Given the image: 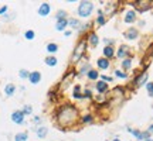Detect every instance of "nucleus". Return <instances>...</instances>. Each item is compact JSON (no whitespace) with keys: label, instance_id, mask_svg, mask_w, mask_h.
<instances>
[{"label":"nucleus","instance_id":"obj_26","mask_svg":"<svg viewBox=\"0 0 153 141\" xmlns=\"http://www.w3.org/2000/svg\"><path fill=\"white\" fill-rule=\"evenodd\" d=\"M147 93H149V96H152L153 97V82H150V83H147Z\"/></svg>","mask_w":153,"mask_h":141},{"label":"nucleus","instance_id":"obj_1","mask_svg":"<svg viewBox=\"0 0 153 141\" xmlns=\"http://www.w3.org/2000/svg\"><path fill=\"white\" fill-rule=\"evenodd\" d=\"M77 116H78L77 109H75L74 106H71V104H65V106H63V107L60 109V111H58L57 120H58L60 125L68 127V125H73L74 123H75Z\"/></svg>","mask_w":153,"mask_h":141},{"label":"nucleus","instance_id":"obj_5","mask_svg":"<svg viewBox=\"0 0 153 141\" xmlns=\"http://www.w3.org/2000/svg\"><path fill=\"white\" fill-rule=\"evenodd\" d=\"M50 10H51V7H50L48 3H43L40 6V8H38V14H40L41 17H46V16H48Z\"/></svg>","mask_w":153,"mask_h":141},{"label":"nucleus","instance_id":"obj_6","mask_svg":"<svg viewBox=\"0 0 153 141\" xmlns=\"http://www.w3.org/2000/svg\"><path fill=\"white\" fill-rule=\"evenodd\" d=\"M147 76H149V73L147 72H143V73H140L136 79H135V85L136 86H140V85H143L146 80H147Z\"/></svg>","mask_w":153,"mask_h":141},{"label":"nucleus","instance_id":"obj_31","mask_svg":"<svg viewBox=\"0 0 153 141\" xmlns=\"http://www.w3.org/2000/svg\"><path fill=\"white\" fill-rule=\"evenodd\" d=\"M92 121V117L91 116H84L82 117V123H91Z\"/></svg>","mask_w":153,"mask_h":141},{"label":"nucleus","instance_id":"obj_32","mask_svg":"<svg viewBox=\"0 0 153 141\" xmlns=\"http://www.w3.org/2000/svg\"><path fill=\"white\" fill-rule=\"evenodd\" d=\"M98 24H101V25H102V24H105V18H104V16H99L98 17Z\"/></svg>","mask_w":153,"mask_h":141},{"label":"nucleus","instance_id":"obj_7","mask_svg":"<svg viewBox=\"0 0 153 141\" xmlns=\"http://www.w3.org/2000/svg\"><path fill=\"white\" fill-rule=\"evenodd\" d=\"M28 79H30V82H31L33 85H37V83L41 80V73L40 72H37V70H36V72H31L30 76H28Z\"/></svg>","mask_w":153,"mask_h":141},{"label":"nucleus","instance_id":"obj_8","mask_svg":"<svg viewBox=\"0 0 153 141\" xmlns=\"http://www.w3.org/2000/svg\"><path fill=\"white\" fill-rule=\"evenodd\" d=\"M125 37L128 39H135L137 37V30L136 28H129L128 31L125 32Z\"/></svg>","mask_w":153,"mask_h":141},{"label":"nucleus","instance_id":"obj_15","mask_svg":"<svg viewBox=\"0 0 153 141\" xmlns=\"http://www.w3.org/2000/svg\"><path fill=\"white\" fill-rule=\"evenodd\" d=\"M14 90H16V86L13 83H9L7 86H6V89H4V92H6L7 96H11V94L14 93Z\"/></svg>","mask_w":153,"mask_h":141},{"label":"nucleus","instance_id":"obj_20","mask_svg":"<svg viewBox=\"0 0 153 141\" xmlns=\"http://www.w3.org/2000/svg\"><path fill=\"white\" fill-rule=\"evenodd\" d=\"M47 131H48V130H47L46 127H40V128H37V135L41 137V138H44V137L47 135Z\"/></svg>","mask_w":153,"mask_h":141},{"label":"nucleus","instance_id":"obj_38","mask_svg":"<svg viewBox=\"0 0 153 141\" xmlns=\"http://www.w3.org/2000/svg\"><path fill=\"white\" fill-rule=\"evenodd\" d=\"M113 141H121V140H118V138H115V140H113Z\"/></svg>","mask_w":153,"mask_h":141},{"label":"nucleus","instance_id":"obj_21","mask_svg":"<svg viewBox=\"0 0 153 141\" xmlns=\"http://www.w3.org/2000/svg\"><path fill=\"white\" fill-rule=\"evenodd\" d=\"M47 51L51 52V54H54V52L58 51V45H57V44H48V45H47Z\"/></svg>","mask_w":153,"mask_h":141},{"label":"nucleus","instance_id":"obj_37","mask_svg":"<svg viewBox=\"0 0 153 141\" xmlns=\"http://www.w3.org/2000/svg\"><path fill=\"white\" fill-rule=\"evenodd\" d=\"M145 141H153V138H146Z\"/></svg>","mask_w":153,"mask_h":141},{"label":"nucleus","instance_id":"obj_30","mask_svg":"<svg viewBox=\"0 0 153 141\" xmlns=\"http://www.w3.org/2000/svg\"><path fill=\"white\" fill-rule=\"evenodd\" d=\"M21 111H23L24 114H30V113H31V111H33V109H31V107H30V106H26V107H24V109H23V110H21Z\"/></svg>","mask_w":153,"mask_h":141},{"label":"nucleus","instance_id":"obj_9","mask_svg":"<svg viewBox=\"0 0 153 141\" xmlns=\"http://www.w3.org/2000/svg\"><path fill=\"white\" fill-rule=\"evenodd\" d=\"M98 66L101 68V69H106V68H109V61L106 59V58H99L97 61Z\"/></svg>","mask_w":153,"mask_h":141},{"label":"nucleus","instance_id":"obj_35","mask_svg":"<svg viewBox=\"0 0 153 141\" xmlns=\"http://www.w3.org/2000/svg\"><path fill=\"white\" fill-rule=\"evenodd\" d=\"M34 123H40V118H38V117H34Z\"/></svg>","mask_w":153,"mask_h":141},{"label":"nucleus","instance_id":"obj_12","mask_svg":"<svg viewBox=\"0 0 153 141\" xmlns=\"http://www.w3.org/2000/svg\"><path fill=\"white\" fill-rule=\"evenodd\" d=\"M135 20H136L135 11H128V13H126V17H125V23H133Z\"/></svg>","mask_w":153,"mask_h":141},{"label":"nucleus","instance_id":"obj_29","mask_svg":"<svg viewBox=\"0 0 153 141\" xmlns=\"http://www.w3.org/2000/svg\"><path fill=\"white\" fill-rule=\"evenodd\" d=\"M61 18H65V11H63V10L57 13V20H61Z\"/></svg>","mask_w":153,"mask_h":141},{"label":"nucleus","instance_id":"obj_25","mask_svg":"<svg viewBox=\"0 0 153 141\" xmlns=\"http://www.w3.org/2000/svg\"><path fill=\"white\" fill-rule=\"evenodd\" d=\"M28 76H30V73H28L26 69L20 70V78H21V79H26V78H28Z\"/></svg>","mask_w":153,"mask_h":141},{"label":"nucleus","instance_id":"obj_14","mask_svg":"<svg viewBox=\"0 0 153 141\" xmlns=\"http://www.w3.org/2000/svg\"><path fill=\"white\" fill-rule=\"evenodd\" d=\"M98 42H99V39H98L97 34H91V35H89V44H91L92 47H97Z\"/></svg>","mask_w":153,"mask_h":141},{"label":"nucleus","instance_id":"obj_10","mask_svg":"<svg viewBox=\"0 0 153 141\" xmlns=\"http://www.w3.org/2000/svg\"><path fill=\"white\" fill-rule=\"evenodd\" d=\"M106 89H108V83H106V82H104V80H99V82L97 83V90L99 92V93H104Z\"/></svg>","mask_w":153,"mask_h":141},{"label":"nucleus","instance_id":"obj_19","mask_svg":"<svg viewBox=\"0 0 153 141\" xmlns=\"http://www.w3.org/2000/svg\"><path fill=\"white\" fill-rule=\"evenodd\" d=\"M46 63L50 65V66H56L57 65V58H54V56H47V58H46Z\"/></svg>","mask_w":153,"mask_h":141},{"label":"nucleus","instance_id":"obj_24","mask_svg":"<svg viewBox=\"0 0 153 141\" xmlns=\"http://www.w3.org/2000/svg\"><path fill=\"white\" fill-rule=\"evenodd\" d=\"M130 65H132V61H130V59H125V61L122 62V66H123L125 69H129V68H130Z\"/></svg>","mask_w":153,"mask_h":141},{"label":"nucleus","instance_id":"obj_11","mask_svg":"<svg viewBox=\"0 0 153 141\" xmlns=\"http://www.w3.org/2000/svg\"><path fill=\"white\" fill-rule=\"evenodd\" d=\"M67 24H68V21H67L65 18L58 20V21H57V30H58V31H64L65 27H67Z\"/></svg>","mask_w":153,"mask_h":141},{"label":"nucleus","instance_id":"obj_18","mask_svg":"<svg viewBox=\"0 0 153 141\" xmlns=\"http://www.w3.org/2000/svg\"><path fill=\"white\" fill-rule=\"evenodd\" d=\"M27 137H28V134L27 133H19V134H16L14 140L16 141H26L27 140Z\"/></svg>","mask_w":153,"mask_h":141},{"label":"nucleus","instance_id":"obj_36","mask_svg":"<svg viewBox=\"0 0 153 141\" xmlns=\"http://www.w3.org/2000/svg\"><path fill=\"white\" fill-rule=\"evenodd\" d=\"M149 133H153V124L149 127Z\"/></svg>","mask_w":153,"mask_h":141},{"label":"nucleus","instance_id":"obj_3","mask_svg":"<svg viewBox=\"0 0 153 141\" xmlns=\"http://www.w3.org/2000/svg\"><path fill=\"white\" fill-rule=\"evenodd\" d=\"M84 51H85V41H81L80 44H78V47H77V49H75V52H74L73 55V61L74 63L78 62L80 61V58L82 56V54H84Z\"/></svg>","mask_w":153,"mask_h":141},{"label":"nucleus","instance_id":"obj_28","mask_svg":"<svg viewBox=\"0 0 153 141\" xmlns=\"http://www.w3.org/2000/svg\"><path fill=\"white\" fill-rule=\"evenodd\" d=\"M115 75H116L118 78H126V76H128L125 72H121V70H116V72H115Z\"/></svg>","mask_w":153,"mask_h":141},{"label":"nucleus","instance_id":"obj_27","mask_svg":"<svg viewBox=\"0 0 153 141\" xmlns=\"http://www.w3.org/2000/svg\"><path fill=\"white\" fill-rule=\"evenodd\" d=\"M26 38L27 39H33L34 38V31H31V30H30V31H26Z\"/></svg>","mask_w":153,"mask_h":141},{"label":"nucleus","instance_id":"obj_33","mask_svg":"<svg viewBox=\"0 0 153 141\" xmlns=\"http://www.w3.org/2000/svg\"><path fill=\"white\" fill-rule=\"evenodd\" d=\"M102 78H104V82H106V80H109V82H111V80H112L111 76H102Z\"/></svg>","mask_w":153,"mask_h":141},{"label":"nucleus","instance_id":"obj_23","mask_svg":"<svg viewBox=\"0 0 153 141\" xmlns=\"http://www.w3.org/2000/svg\"><path fill=\"white\" fill-rule=\"evenodd\" d=\"M68 24L73 27V28H77L78 25H80V23H78V20H75V18H71L70 21H68Z\"/></svg>","mask_w":153,"mask_h":141},{"label":"nucleus","instance_id":"obj_13","mask_svg":"<svg viewBox=\"0 0 153 141\" xmlns=\"http://www.w3.org/2000/svg\"><path fill=\"white\" fill-rule=\"evenodd\" d=\"M74 75H75V72H71V73H68V75L65 76V79L63 80V89H65V87L70 85V82H71V79L74 78Z\"/></svg>","mask_w":153,"mask_h":141},{"label":"nucleus","instance_id":"obj_17","mask_svg":"<svg viewBox=\"0 0 153 141\" xmlns=\"http://www.w3.org/2000/svg\"><path fill=\"white\" fill-rule=\"evenodd\" d=\"M104 55L106 58H111L113 56V48L112 47H105L104 48Z\"/></svg>","mask_w":153,"mask_h":141},{"label":"nucleus","instance_id":"obj_16","mask_svg":"<svg viewBox=\"0 0 153 141\" xmlns=\"http://www.w3.org/2000/svg\"><path fill=\"white\" fill-rule=\"evenodd\" d=\"M128 54H129L128 47H121L119 51H118V56H119V58H123V56H126Z\"/></svg>","mask_w":153,"mask_h":141},{"label":"nucleus","instance_id":"obj_2","mask_svg":"<svg viewBox=\"0 0 153 141\" xmlns=\"http://www.w3.org/2000/svg\"><path fill=\"white\" fill-rule=\"evenodd\" d=\"M94 10V4L91 1H82L78 7V14L81 17H89Z\"/></svg>","mask_w":153,"mask_h":141},{"label":"nucleus","instance_id":"obj_22","mask_svg":"<svg viewBox=\"0 0 153 141\" xmlns=\"http://www.w3.org/2000/svg\"><path fill=\"white\" fill-rule=\"evenodd\" d=\"M88 78L91 79V80H95V79H98V72L97 70H89L88 72Z\"/></svg>","mask_w":153,"mask_h":141},{"label":"nucleus","instance_id":"obj_34","mask_svg":"<svg viewBox=\"0 0 153 141\" xmlns=\"http://www.w3.org/2000/svg\"><path fill=\"white\" fill-rule=\"evenodd\" d=\"M6 10H7V7H6V6H4V7H1V8H0V14H3Z\"/></svg>","mask_w":153,"mask_h":141},{"label":"nucleus","instance_id":"obj_4","mask_svg":"<svg viewBox=\"0 0 153 141\" xmlns=\"http://www.w3.org/2000/svg\"><path fill=\"white\" fill-rule=\"evenodd\" d=\"M11 120L17 123V124H21L23 121H24V113L21 111V110H16L13 114H11Z\"/></svg>","mask_w":153,"mask_h":141}]
</instances>
